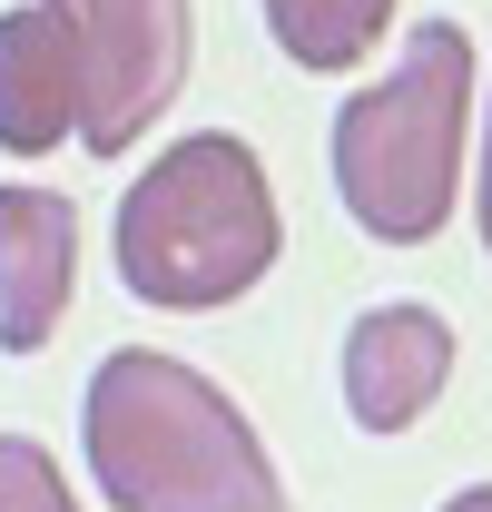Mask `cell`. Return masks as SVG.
Masks as SVG:
<instances>
[{"label": "cell", "instance_id": "10", "mask_svg": "<svg viewBox=\"0 0 492 512\" xmlns=\"http://www.w3.org/2000/svg\"><path fill=\"white\" fill-rule=\"evenodd\" d=\"M473 148H483V188H473V217H483V247H492V89H483V128H473Z\"/></svg>", "mask_w": 492, "mask_h": 512}, {"label": "cell", "instance_id": "6", "mask_svg": "<svg viewBox=\"0 0 492 512\" xmlns=\"http://www.w3.org/2000/svg\"><path fill=\"white\" fill-rule=\"evenodd\" d=\"M453 384V325L433 306H374L345 325V414L365 434H404L424 424Z\"/></svg>", "mask_w": 492, "mask_h": 512}, {"label": "cell", "instance_id": "2", "mask_svg": "<svg viewBox=\"0 0 492 512\" xmlns=\"http://www.w3.org/2000/svg\"><path fill=\"white\" fill-rule=\"evenodd\" d=\"M276 247H286L276 188H266L256 148L227 128L158 148L119 197V276L138 306H168V316H207V306L256 296Z\"/></svg>", "mask_w": 492, "mask_h": 512}, {"label": "cell", "instance_id": "4", "mask_svg": "<svg viewBox=\"0 0 492 512\" xmlns=\"http://www.w3.org/2000/svg\"><path fill=\"white\" fill-rule=\"evenodd\" d=\"M79 50V148L119 158L187 89V0H40Z\"/></svg>", "mask_w": 492, "mask_h": 512}, {"label": "cell", "instance_id": "11", "mask_svg": "<svg viewBox=\"0 0 492 512\" xmlns=\"http://www.w3.org/2000/svg\"><path fill=\"white\" fill-rule=\"evenodd\" d=\"M443 512H492V483H463V493H453Z\"/></svg>", "mask_w": 492, "mask_h": 512}, {"label": "cell", "instance_id": "1", "mask_svg": "<svg viewBox=\"0 0 492 512\" xmlns=\"http://www.w3.org/2000/svg\"><path fill=\"white\" fill-rule=\"evenodd\" d=\"M79 444L119 512H286V483L256 444V424L237 414V394H217L197 365L158 345L99 355Z\"/></svg>", "mask_w": 492, "mask_h": 512}, {"label": "cell", "instance_id": "5", "mask_svg": "<svg viewBox=\"0 0 492 512\" xmlns=\"http://www.w3.org/2000/svg\"><path fill=\"white\" fill-rule=\"evenodd\" d=\"M69 296H79V217H69V197L10 178L0 188V345L40 355L60 335Z\"/></svg>", "mask_w": 492, "mask_h": 512}, {"label": "cell", "instance_id": "8", "mask_svg": "<svg viewBox=\"0 0 492 512\" xmlns=\"http://www.w3.org/2000/svg\"><path fill=\"white\" fill-rule=\"evenodd\" d=\"M394 0H266V30L296 69H355L384 40Z\"/></svg>", "mask_w": 492, "mask_h": 512}, {"label": "cell", "instance_id": "3", "mask_svg": "<svg viewBox=\"0 0 492 512\" xmlns=\"http://www.w3.org/2000/svg\"><path fill=\"white\" fill-rule=\"evenodd\" d=\"M473 158V40L453 20H424L404 60L335 109V197L374 247L443 237Z\"/></svg>", "mask_w": 492, "mask_h": 512}, {"label": "cell", "instance_id": "7", "mask_svg": "<svg viewBox=\"0 0 492 512\" xmlns=\"http://www.w3.org/2000/svg\"><path fill=\"white\" fill-rule=\"evenodd\" d=\"M60 138H79V50L40 0H20L0 10V148L50 158Z\"/></svg>", "mask_w": 492, "mask_h": 512}, {"label": "cell", "instance_id": "9", "mask_svg": "<svg viewBox=\"0 0 492 512\" xmlns=\"http://www.w3.org/2000/svg\"><path fill=\"white\" fill-rule=\"evenodd\" d=\"M0 512H79V493L60 483L50 444H30V434H0Z\"/></svg>", "mask_w": 492, "mask_h": 512}]
</instances>
